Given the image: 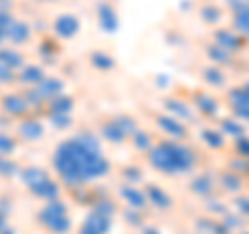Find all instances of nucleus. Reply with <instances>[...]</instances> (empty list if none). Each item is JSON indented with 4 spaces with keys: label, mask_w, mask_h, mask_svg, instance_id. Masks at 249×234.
Instances as JSON below:
<instances>
[{
    "label": "nucleus",
    "mask_w": 249,
    "mask_h": 234,
    "mask_svg": "<svg viewBox=\"0 0 249 234\" xmlns=\"http://www.w3.org/2000/svg\"><path fill=\"white\" fill-rule=\"evenodd\" d=\"M154 162L158 164V166H162L164 170H181L189 164V155H187L183 150L164 145V147H160V150H156Z\"/></svg>",
    "instance_id": "nucleus-1"
}]
</instances>
